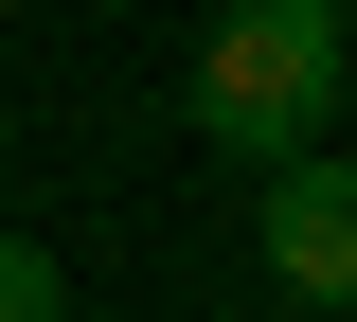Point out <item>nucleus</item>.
I'll list each match as a JSON object with an SVG mask.
<instances>
[{"label": "nucleus", "mask_w": 357, "mask_h": 322, "mask_svg": "<svg viewBox=\"0 0 357 322\" xmlns=\"http://www.w3.org/2000/svg\"><path fill=\"white\" fill-rule=\"evenodd\" d=\"M357 90V18L340 0H215V36L178 54V126L232 161H304Z\"/></svg>", "instance_id": "obj_1"}, {"label": "nucleus", "mask_w": 357, "mask_h": 322, "mask_svg": "<svg viewBox=\"0 0 357 322\" xmlns=\"http://www.w3.org/2000/svg\"><path fill=\"white\" fill-rule=\"evenodd\" d=\"M250 251H268V286L304 322H357V161L340 143H304V161H250Z\"/></svg>", "instance_id": "obj_2"}, {"label": "nucleus", "mask_w": 357, "mask_h": 322, "mask_svg": "<svg viewBox=\"0 0 357 322\" xmlns=\"http://www.w3.org/2000/svg\"><path fill=\"white\" fill-rule=\"evenodd\" d=\"M0 322H72V269H54L36 233H0Z\"/></svg>", "instance_id": "obj_3"}, {"label": "nucleus", "mask_w": 357, "mask_h": 322, "mask_svg": "<svg viewBox=\"0 0 357 322\" xmlns=\"http://www.w3.org/2000/svg\"><path fill=\"white\" fill-rule=\"evenodd\" d=\"M0 161H18V108H0Z\"/></svg>", "instance_id": "obj_4"}]
</instances>
